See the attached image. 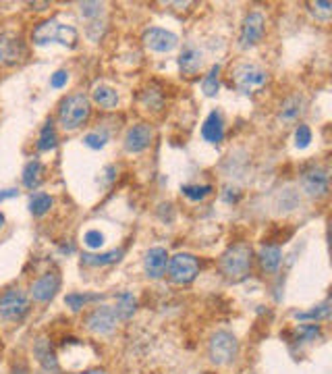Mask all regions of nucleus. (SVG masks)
I'll use <instances>...</instances> for the list:
<instances>
[{"label": "nucleus", "instance_id": "58836bf2", "mask_svg": "<svg viewBox=\"0 0 332 374\" xmlns=\"http://www.w3.org/2000/svg\"><path fill=\"white\" fill-rule=\"evenodd\" d=\"M2 224H4V217H2V212H0V229H2Z\"/></svg>", "mask_w": 332, "mask_h": 374}, {"label": "nucleus", "instance_id": "9b49d317", "mask_svg": "<svg viewBox=\"0 0 332 374\" xmlns=\"http://www.w3.org/2000/svg\"><path fill=\"white\" fill-rule=\"evenodd\" d=\"M114 325H116V314L109 306H100L87 316V329L96 335H109L112 333Z\"/></svg>", "mask_w": 332, "mask_h": 374}, {"label": "nucleus", "instance_id": "e433bc0d", "mask_svg": "<svg viewBox=\"0 0 332 374\" xmlns=\"http://www.w3.org/2000/svg\"><path fill=\"white\" fill-rule=\"evenodd\" d=\"M19 191L17 189H2L0 191V202H4V200H8V198H15Z\"/></svg>", "mask_w": 332, "mask_h": 374}, {"label": "nucleus", "instance_id": "cd10ccee", "mask_svg": "<svg viewBox=\"0 0 332 374\" xmlns=\"http://www.w3.org/2000/svg\"><path fill=\"white\" fill-rule=\"evenodd\" d=\"M123 256V250H112L109 254H100V256H83L85 264H92V266H104V264H112V262H118Z\"/></svg>", "mask_w": 332, "mask_h": 374}, {"label": "nucleus", "instance_id": "39448f33", "mask_svg": "<svg viewBox=\"0 0 332 374\" xmlns=\"http://www.w3.org/2000/svg\"><path fill=\"white\" fill-rule=\"evenodd\" d=\"M30 312V299L21 289H8L0 298V318L8 322L21 320Z\"/></svg>", "mask_w": 332, "mask_h": 374}, {"label": "nucleus", "instance_id": "aec40b11", "mask_svg": "<svg viewBox=\"0 0 332 374\" xmlns=\"http://www.w3.org/2000/svg\"><path fill=\"white\" fill-rule=\"evenodd\" d=\"M92 98H94L96 104H100L106 111H111L118 104V94H116V90H112L111 85H96L94 92H92Z\"/></svg>", "mask_w": 332, "mask_h": 374}, {"label": "nucleus", "instance_id": "6ab92c4d", "mask_svg": "<svg viewBox=\"0 0 332 374\" xmlns=\"http://www.w3.org/2000/svg\"><path fill=\"white\" fill-rule=\"evenodd\" d=\"M303 98L301 96H291V98H287L285 102H283V107H281V114H278V119L283 121V123H295L297 119L303 114Z\"/></svg>", "mask_w": 332, "mask_h": 374}, {"label": "nucleus", "instance_id": "c756f323", "mask_svg": "<svg viewBox=\"0 0 332 374\" xmlns=\"http://www.w3.org/2000/svg\"><path fill=\"white\" fill-rule=\"evenodd\" d=\"M83 243H85L90 250H100V248L104 246V235H102L100 231L92 229V231H87V233L83 235Z\"/></svg>", "mask_w": 332, "mask_h": 374}, {"label": "nucleus", "instance_id": "20e7f679", "mask_svg": "<svg viewBox=\"0 0 332 374\" xmlns=\"http://www.w3.org/2000/svg\"><path fill=\"white\" fill-rule=\"evenodd\" d=\"M233 83L237 90H241L243 94H252L254 90H259L266 81H268V73L254 65V63H243V65H237L233 69Z\"/></svg>", "mask_w": 332, "mask_h": 374}, {"label": "nucleus", "instance_id": "0eeeda50", "mask_svg": "<svg viewBox=\"0 0 332 374\" xmlns=\"http://www.w3.org/2000/svg\"><path fill=\"white\" fill-rule=\"evenodd\" d=\"M199 272V262L191 254H177L168 260V279L177 285L191 283Z\"/></svg>", "mask_w": 332, "mask_h": 374}, {"label": "nucleus", "instance_id": "423d86ee", "mask_svg": "<svg viewBox=\"0 0 332 374\" xmlns=\"http://www.w3.org/2000/svg\"><path fill=\"white\" fill-rule=\"evenodd\" d=\"M237 351H239L237 339L230 335V333H226V331H219V333H214L212 339H210L208 354H210V360L214 364H219V366L233 362L235 356H237Z\"/></svg>", "mask_w": 332, "mask_h": 374}, {"label": "nucleus", "instance_id": "c9c22d12", "mask_svg": "<svg viewBox=\"0 0 332 374\" xmlns=\"http://www.w3.org/2000/svg\"><path fill=\"white\" fill-rule=\"evenodd\" d=\"M67 81H69V73L67 71H56V73L50 77V85L54 88V90H61V88H65L67 85Z\"/></svg>", "mask_w": 332, "mask_h": 374}, {"label": "nucleus", "instance_id": "a211bd4d", "mask_svg": "<svg viewBox=\"0 0 332 374\" xmlns=\"http://www.w3.org/2000/svg\"><path fill=\"white\" fill-rule=\"evenodd\" d=\"M21 181L27 189H36L44 181V164L39 160H30L23 169Z\"/></svg>", "mask_w": 332, "mask_h": 374}, {"label": "nucleus", "instance_id": "4c0bfd02", "mask_svg": "<svg viewBox=\"0 0 332 374\" xmlns=\"http://www.w3.org/2000/svg\"><path fill=\"white\" fill-rule=\"evenodd\" d=\"M85 374H106V373H104V370H90V373Z\"/></svg>", "mask_w": 332, "mask_h": 374}, {"label": "nucleus", "instance_id": "ddd939ff", "mask_svg": "<svg viewBox=\"0 0 332 374\" xmlns=\"http://www.w3.org/2000/svg\"><path fill=\"white\" fill-rule=\"evenodd\" d=\"M59 287H61V277L56 272H46L32 285V298L39 303H46L56 296Z\"/></svg>", "mask_w": 332, "mask_h": 374}, {"label": "nucleus", "instance_id": "a878e982", "mask_svg": "<svg viewBox=\"0 0 332 374\" xmlns=\"http://www.w3.org/2000/svg\"><path fill=\"white\" fill-rule=\"evenodd\" d=\"M219 75H221V65H214L208 75L204 77L202 81V90L206 96H216L219 94V88H221V81H219Z\"/></svg>", "mask_w": 332, "mask_h": 374}, {"label": "nucleus", "instance_id": "bb28decb", "mask_svg": "<svg viewBox=\"0 0 332 374\" xmlns=\"http://www.w3.org/2000/svg\"><path fill=\"white\" fill-rule=\"evenodd\" d=\"M181 191H183V195L187 200H191V202H199V200H204L206 195H210L212 191H214V187L212 186H183L181 187Z\"/></svg>", "mask_w": 332, "mask_h": 374}, {"label": "nucleus", "instance_id": "b1692460", "mask_svg": "<svg viewBox=\"0 0 332 374\" xmlns=\"http://www.w3.org/2000/svg\"><path fill=\"white\" fill-rule=\"evenodd\" d=\"M50 208H52V198H50L48 193L37 191V193H34V195L30 198V212H32L34 217H44Z\"/></svg>", "mask_w": 332, "mask_h": 374}, {"label": "nucleus", "instance_id": "6e6552de", "mask_svg": "<svg viewBox=\"0 0 332 374\" xmlns=\"http://www.w3.org/2000/svg\"><path fill=\"white\" fill-rule=\"evenodd\" d=\"M266 30V19L262 13H250L241 25V34H239V46L241 48H252L256 46Z\"/></svg>", "mask_w": 332, "mask_h": 374}, {"label": "nucleus", "instance_id": "2f4dec72", "mask_svg": "<svg viewBox=\"0 0 332 374\" xmlns=\"http://www.w3.org/2000/svg\"><path fill=\"white\" fill-rule=\"evenodd\" d=\"M92 299H96V296H81V294H71V296H67L65 298V303L73 310V312H79L87 301H92Z\"/></svg>", "mask_w": 332, "mask_h": 374}, {"label": "nucleus", "instance_id": "473e14b6", "mask_svg": "<svg viewBox=\"0 0 332 374\" xmlns=\"http://www.w3.org/2000/svg\"><path fill=\"white\" fill-rule=\"evenodd\" d=\"M312 13L322 19V21H328L332 15V2H314L312 4Z\"/></svg>", "mask_w": 332, "mask_h": 374}, {"label": "nucleus", "instance_id": "72a5a7b5", "mask_svg": "<svg viewBox=\"0 0 332 374\" xmlns=\"http://www.w3.org/2000/svg\"><path fill=\"white\" fill-rule=\"evenodd\" d=\"M79 8H81V15H83V17H100L104 4H102V2H81Z\"/></svg>", "mask_w": 332, "mask_h": 374}, {"label": "nucleus", "instance_id": "393cba45", "mask_svg": "<svg viewBox=\"0 0 332 374\" xmlns=\"http://www.w3.org/2000/svg\"><path fill=\"white\" fill-rule=\"evenodd\" d=\"M135 308H137V299L133 298L131 294H123V296L118 298V301H116L114 314H116V318L127 320V318H131V316H133Z\"/></svg>", "mask_w": 332, "mask_h": 374}, {"label": "nucleus", "instance_id": "9d476101", "mask_svg": "<svg viewBox=\"0 0 332 374\" xmlns=\"http://www.w3.org/2000/svg\"><path fill=\"white\" fill-rule=\"evenodd\" d=\"M25 59V44L15 34H0V63L17 65Z\"/></svg>", "mask_w": 332, "mask_h": 374}, {"label": "nucleus", "instance_id": "2eb2a0df", "mask_svg": "<svg viewBox=\"0 0 332 374\" xmlns=\"http://www.w3.org/2000/svg\"><path fill=\"white\" fill-rule=\"evenodd\" d=\"M166 264H168V254H166V250H164V248H152L148 254H146V260H144L146 275H148L149 279H160V277H164Z\"/></svg>", "mask_w": 332, "mask_h": 374}, {"label": "nucleus", "instance_id": "f3484780", "mask_svg": "<svg viewBox=\"0 0 332 374\" xmlns=\"http://www.w3.org/2000/svg\"><path fill=\"white\" fill-rule=\"evenodd\" d=\"M202 52L195 48V46H185V50L179 56V67H181V73L185 77H193L202 69Z\"/></svg>", "mask_w": 332, "mask_h": 374}, {"label": "nucleus", "instance_id": "dca6fc26", "mask_svg": "<svg viewBox=\"0 0 332 374\" xmlns=\"http://www.w3.org/2000/svg\"><path fill=\"white\" fill-rule=\"evenodd\" d=\"M202 138L208 144H221L224 138V123L219 111H212L202 125Z\"/></svg>", "mask_w": 332, "mask_h": 374}, {"label": "nucleus", "instance_id": "1a4fd4ad", "mask_svg": "<svg viewBox=\"0 0 332 374\" xmlns=\"http://www.w3.org/2000/svg\"><path fill=\"white\" fill-rule=\"evenodd\" d=\"M142 42L146 44V48H149L152 52H171L179 46V37L175 36L173 32H166L162 28H149L144 32Z\"/></svg>", "mask_w": 332, "mask_h": 374}, {"label": "nucleus", "instance_id": "f704fd0d", "mask_svg": "<svg viewBox=\"0 0 332 374\" xmlns=\"http://www.w3.org/2000/svg\"><path fill=\"white\" fill-rule=\"evenodd\" d=\"M331 303L326 301V303H322V306H318L316 310H312V312H305V314H297V318H301V320H305V318H326L328 314H331V308H328Z\"/></svg>", "mask_w": 332, "mask_h": 374}, {"label": "nucleus", "instance_id": "7ed1b4c3", "mask_svg": "<svg viewBox=\"0 0 332 374\" xmlns=\"http://www.w3.org/2000/svg\"><path fill=\"white\" fill-rule=\"evenodd\" d=\"M90 112H92L90 98L83 96V94H73V96H69L61 102L59 123L65 131H75L90 119Z\"/></svg>", "mask_w": 332, "mask_h": 374}, {"label": "nucleus", "instance_id": "f257e3e1", "mask_svg": "<svg viewBox=\"0 0 332 374\" xmlns=\"http://www.w3.org/2000/svg\"><path fill=\"white\" fill-rule=\"evenodd\" d=\"M252 256H254V252H252V248L247 243L230 246L221 256L222 275L228 281H233V283L243 281L250 275V270H252Z\"/></svg>", "mask_w": 332, "mask_h": 374}, {"label": "nucleus", "instance_id": "f03ea898", "mask_svg": "<svg viewBox=\"0 0 332 374\" xmlns=\"http://www.w3.org/2000/svg\"><path fill=\"white\" fill-rule=\"evenodd\" d=\"M32 40L37 46H46V44L56 42V44H63L67 48H75L79 34H77L73 25H65V23H61L56 19H48V21H42L34 30Z\"/></svg>", "mask_w": 332, "mask_h": 374}, {"label": "nucleus", "instance_id": "c85d7f7f", "mask_svg": "<svg viewBox=\"0 0 332 374\" xmlns=\"http://www.w3.org/2000/svg\"><path fill=\"white\" fill-rule=\"evenodd\" d=\"M106 142H109V135H106L104 131H102V133H100V131H92V133H87V135L83 138V144L92 150L104 148Z\"/></svg>", "mask_w": 332, "mask_h": 374}, {"label": "nucleus", "instance_id": "4be33fe9", "mask_svg": "<svg viewBox=\"0 0 332 374\" xmlns=\"http://www.w3.org/2000/svg\"><path fill=\"white\" fill-rule=\"evenodd\" d=\"M36 356L37 360H39V364L44 366V370H52V373H56L59 370V364H56V358H54V351L50 349V345H48V341L46 339H39L36 345Z\"/></svg>", "mask_w": 332, "mask_h": 374}, {"label": "nucleus", "instance_id": "7c9ffc66", "mask_svg": "<svg viewBox=\"0 0 332 374\" xmlns=\"http://www.w3.org/2000/svg\"><path fill=\"white\" fill-rule=\"evenodd\" d=\"M312 142V129L307 125H299L295 129V146L299 150L307 148Z\"/></svg>", "mask_w": 332, "mask_h": 374}, {"label": "nucleus", "instance_id": "f8f14e48", "mask_svg": "<svg viewBox=\"0 0 332 374\" xmlns=\"http://www.w3.org/2000/svg\"><path fill=\"white\" fill-rule=\"evenodd\" d=\"M152 138H154V131H152L149 125H146V123L133 125L125 135V150L131 152V154H140L152 144Z\"/></svg>", "mask_w": 332, "mask_h": 374}, {"label": "nucleus", "instance_id": "5701e85b", "mask_svg": "<svg viewBox=\"0 0 332 374\" xmlns=\"http://www.w3.org/2000/svg\"><path fill=\"white\" fill-rule=\"evenodd\" d=\"M56 144H59V135H56L54 123L46 121L42 131H39V138H37V150L39 152H50V150L56 148Z\"/></svg>", "mask_w": 332, "mask_h": 374}, {"label": "nucleus", "instance_id": "4468645a", "mask_svg": "<svg viewBox=\"0 0 332 374\" xmlns=\"http://www.w3.org/2000/svg\"><path fill=\"white\" fill-rule=\"evenodd\" d=\"M301 186L305 189V193L320 198L328 191V173L324 169H312L303 175Z\"/></svg>", "mask_w": 332, "mask_h": 374}, {"label": "nucleus", "instance_id": "412c9836", "mask_svg": "<svg viewBox=\"0 0 332 374\" xmlns=\"http://www.w3.org/2000/svg\"><path fill=\"white\" fill-rule=\"evenodd\" d=\"M281 260H283L281 248H276V246H266V248H262V252H259V266H262L266 272H274V270L278 268Z\"/></svg>", "mask_w": 332, "mask_h": 374}]
</instances>
